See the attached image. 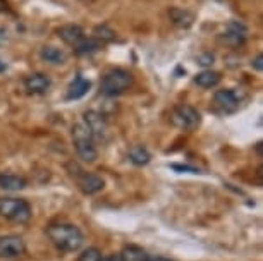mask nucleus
Wrapping results in <instances>:
<instances>
[{
  "label": "nucleus",
  "mask_w": 263,
  "mask_h": 261,
  "mask_svg": "<svg viewBox=\"0 0 263 261\" xmlns=\"http://www.w3.org/2000/svg\"><path fill=\"white\" fill-rule=\"evenodd\" d=\"M48 239L57 249L64 251V253H74L83 246L84 235L79 230V227L72 224H52L47 229Z\"/></svg>",
  "instance_id": "f257e3e1"
},
{
  "label": "nucleus",
  "mask_w": 263,
  "mask_h": 261,
  "mask_svg": "<svg viewBox=\"0 0 263 261\" xmlns=\"http://www.w3.org/2000/svg\"><path fill=\"white\" fill-rule=\"evenodd\" d=\"M135 77L126 69H112L105 72L100 83V91L103 96H119L127 90H131Z\"/></svg>",
  "instance_id": "f03ea898"
},
{
  "label": "nucleus",
  "mask_w": 263,
  "mask_h": 261,
  "mask_svg": "<svg viewBox=\"0 0 263 261\" xmlns=\"http://www.w3.org/2000/svg\"><path fill=\"white\" fill-rule=\"evenodd\" d=\"M72 141L74 148L78 151V156L83 162L93 164L98 158V150L95 146V139H93L91 132L84 124H76L72 127Z\"/></svg>",
  "instance_id": "7ed1b4c3"
},
{
  "label": "nucleus",
  "mask_w": 263,
  "mask_h": 261,
  "mask_svg": "<svg viewBox=\"0 0 263 261\" xmlns=\"http://www.w3.org/2000/svg\"><path fill=\"white\" fill-rule=\"evenodd\" d=\"M31 206L26 199L21 198H0V216L16 222V224H28L31 220Z\"/></svg>",
  "instance_id": "20e7f679"
},
{
  "label": "nucleus",
  "mask_w": 263,
  "mask_h": 261,
  "mask_svg": "<svg viewBox=\"0 0 263 261\" xmlns=\"http://www.w3.org/2000/svg\"><path fill=\"white\" fill-rule=\"evenodd\" d=\"M67 169L71 170L69 174L74 180H76L78 188L83 191L84 194H97L105 188V182L102 177H98L97 174H90V172L83 170L81 167H78L76 164L67 165Z\"/></svg>",
  "instance_id": "39448f33"
},
{
  "label": "nucleus",
  "mask_w": 263,
  "mask_h": 261,
  "mask_svg": "<svg viewBox=\"0 0 263 261\" xmlns=\"http://www.w3.org/2000/svg\"><path fill=\"white\" fill-rule=\"evenodd\" d=\"M171 119L174 126L181 127V129H186V131H195L196 127L201 124L200 112H198L195 107L184 105V103L174 108Z\"/></svg>",
  "instance_id": "423d86ee"
},
{
  "label": "nucleus",
  "mask_w": 263,
  "mask_h": 261,
  "mask_svg": "<svg viewBox=\"0 0 263 261\" xmlns=\"http://www.w3.org/2000/svg\"><path fill=\"white\" fill-rule=\"evenodd\" d=\"M84 119V126L88 127V131L91 132L93 139H100V141H105L107 136H108V126H107V121L100 112H95V110H88L84 112L83 115Z\"/></svg>",
  "instance_id": "0eeeda50"
},
{
  "label": "nucleus",
  "mask_w": 263,
  "mask_h": 261,
  "mask_svg": "<svg viewBox=\"0 0 263 261\" xmlns=\"http://www.w3.org/2000/svg\"><path fill=\"white\" fill-rule=\"evenodd\" d=\"M26 253V244L19 235H2L0 237V258L12 259Z\"/></svg>",
  "instance_id": "6e6552de"
},
{
  "label": "nucleus",
  "mask_w": 263,
  "mask_h": 261,
  "mask_svg": "<svg viewBox=\"0 0 263 261\" xmlns=\"http://www.w3.org/2000/svg\"><path fill=\"white\" fill-rule=\"evenodd\" d=\"M213 102L224 114H232L241 105V95L237 90H220L213 95Z\"/></svg>",
  "instance_id": "1a4fd4ad"
},
{
  "label": "nucleus",
  "mask_w": 263,
  "mask_h": 261,
  "mask_svg": "<svg viewBox=\"0 0 263 261\" xmlns=\"http://www.w3.org/2000/svg\"><path fill=\"white\" fill-rule=\"evenodd\" d=\"M50 86H52V81L47 74L33 72L24 77V88H26V91L31 93V95H45V93L50 90Z\"/></svg>",
  "instance_id": "9d476101"
},
{
  "label": "nucleus",
  "mask_w": 263,
  "mask_h": 261,
  "mask_svg": "<svg viewBox=\"0 0 263 261\" xmlns=\"http://www.w3.org/2000/svg\"><path fill=\"white\" fill-rule=\"evenodd\" d=\"M246 36H248V29H246L245 24L232 21V23L227 24L226 33L222 34V40H224L227 45H231L232 48H237V47L245 45Z\"/></svg>",
  "instance_id": "9b49d317"
},
{
  "label": "nucleus",
  "mask_w": 263,
  "mask_h": 261,
  "mask_svg": "<svg viewBox=\"0 0 263 261\" xmlns=\"http://www.w3.org/2000/svg\"><path fill=\"white\" fill-rule=\"evenodd\" d=\"M57 34L66 45L72 47V48L84 40V31L81 26H78V24H66V26L57 29Z\"/></svg>",
  "instance_id": "f8f14e48"
},
{
  "label": "nucleus",
  "mask_w": 263,
  "mask_h": 261,
  "mask_svg": "<svg viewBox=\"0 0 263 261\" xmlns=\"http://www.w3.org/2000/svg\"><path fill=\"white\" fill-rule=\"evenodd\" d=\"M168 17H171L174 26L182 28V29L191 28L193 23H195V14L186 11V9H179V7H172L171 11H168Z\"/></svg>",
  "instance_id": "ddd939ff"
},
{
  "label": "nucleus",
  "mask_w": 263,
  "mask_h": 261,
  "mask_svg": "<svg viewBox=\"0 0 263 261\" xmlns=\"http://www.w3.org/2000/svg\"><path fill=\"white\" fill-rule=\"evenodd\" d=\"M90 88H91L90 81L84 79L83 76H76L67 88V100H79V98H83L90 91Z\"/></svg>",
  "instance_id": "4468645a"
},
{
  "label": "nucleus",
  "mask_w": 263,
  "mask_h": 261,
  "mask_svg": "<svg viewBox=\"0 0 263 261\" xmlns=\"http://www.w3.org/2000/svg\"><path fill=\"white\" fill-rule=\"evenodd\" d=\"M122 261H150V254L140 246L129 244L122 249V253L119 254Z\"/></svg>",
  "instance_id": "2eb2a0df"
},
{
  "label": "nucleus",
  "mask_w": 263,
  "mask_h": 261,
  "mask_svg": "<svg viewBox=\"0 0 263 261\" xmlns=\"http://www.w3.org/2000/svg\"><path fill=\"white\" fill-rule=\"evenodd\" d=\"M28 186V180L24 177L12 175V174H2L0 175V188L6 191H19Z\"/></svg>",
  "instance_id": "dca6fc26"
},
{
  "label": "nucleus",
  "mask_w": 263,
  "mask_h": 261,
  "mask_svg": "<svg viewBox=\"0 0 263 261\" xmlns=\"http://www.w3.org/2000/svg\"><path fill=\"white\" fill-rule=\"evenodd\" d=\"M220 81H222L220 72H215V71H203L195 77L196 85L200 88H205V90H208V88H215Z\"/></svg>",
  "instance_id": "f3484780"
},
{
  "label": "nucleus",
  "mask_w": 263,
  "mask_h": 261,
  "mask_svg": "<svg viewBox=\"0 0 263 261\" xmlns=\"http://www.w3.org/2000/svg\"><path fill=\"white\" fill-rule=\"evenodd\" d=\"M103 47V43H100L97 40V38H84L81 43H78L76 47H74V53L76 55H91V53L98 52L100 48Z\"/></svg>",
  "instance_id": "a211bd4d"
},
{
  "label": "nucleus",
  "mask_w": 263,
  "mask_h": 261,
  "mask_svg": "<svg viewBox=\"0 0 263 261\" xmlns=\"http://www.w3.org/2000/svg\"><path fill=\"white\" fill-rule=\"evenodd\" d=\"M40 57L43 61L50 62V64H64L66 62V53H64L61 48L55 47H43L42 52H40Z\"/></svg>",
  "instance_id": "6ab92c4d"
},
{
  "label": "nucleus",
  "mask_w": 263,
  "mask_h": 261,
  "mask_svg": "<svg viewBox=\"0 0 263 261\" xmlns=\"http://www.w3.org/2000/svg\"><path fill=\"white\" fill-rule=\"evenodd\" d=\"M129 160L133 162L135 165H146V164H150V160H152V155H150V151L146 150V148H143V146H133L131 150H129Z\"/></svg>",
  "instance_id": "aec40b11"
},
{
  "label": "nucleus",
  "mask_w": 263,
  "mask_h": 261,
  "mask_svg": "<svg viewBox=\"0 0 263 261\" xmlns=\"http://www.w3.org/2000/svg\"><path fill=\"white\" fill-rule=\"evenodd\" d=\"M93 34H95L93 38H97L100 43H112L117 38L116 31H114L112 28H108L107 24H100V26H97Z\"/></svg>",
  "instance_id": "412c9836"
},
{
  "label": "nucleus",
  "mask_w": 263,
  "mask_h": 261,
  "mask_svg": "<svg viewBox=\"0 0 263 261\" xmlns=\"http://www.w3.org/2000/svg\"><path fill=\"white\" fill-rule=\"evenodd\" d=\"M78 261H102V253L98 248H88L79 254Z\"/></svg>",
  "instance_id": "4be33fe9"
},
{
  "label": "nucleus",
  "mask_w": 263,
  "mask_h": 261,
  "mask_svg": "<svg viewBox=\"0 0 263 261\" xmlns=\"http://www.w3.org/2000/svg\"><path fill=\"white\" fill-rule=\"evenodd\" d=\"M213 61H215V57H213L212 53H201V55H198V64L203 66V67L212 66Z\"/></svg>",
  "instance_id": "5701e85b"
},
{
  "label": "nucleus",
  "mask_w": 263,
  "mask_h": 261,
  "mask_svg": "<svg viewBox=\"0 0 263 261\" xmlns=\"http://www.w3.org/2000/svg\"><path fill=\"white\" fill-rule=\"evenodd\" d=\"M174 170H179V172H191V174H200V169H195V167L190 165H179V164H174L172 165Z\"/></svg>",
  "instance_id": "b1692460"
},
{
  "label": "nucleus",
  "mask_w": 263,
  "mask_h": 261,
  "mask_svg": "<svg viewBox=\"0 0 263 261\" xmlns=\"http://www.w3.org/2000/svg\"><path fill=\"white\" fill-rule=\"evenodd\" d=\"M251 66H253V69H255V71L261 72V69H263V55H261V53L255 57V61L251 62Z\"/></svg>",
  "instance_id": "393cba45"
},
{
  "label": "nucleus",
  "mask_w": 263,
  "mask_h": 261,
  "mask_svg": "<svg viewBox=\"0 0 263 261\" xmlns=\"http://www.w3.org/2000/svg\"><path fill=\"white\" fill-rule=\"evenodd\" d=\"M105 261H122V259H121V256H119V254H112V256H108Z\"/></svg>",
  "instance_id": "a878e982"
},
{
  "label": "nucleus",
  "mask_w": 263,
  "mask_h": 261,
  "mask_svg": "<svg viewBox=\"0 0 263 261\" xmlns=\"http://www.w3.org/2000/svg\"><path fill=\"white\" fill-rule=\"evenodd\" d=\"M150 261H172V259L163 258V256H155V258H152V256H150Z\"/></svg>",
  "instance_id": "bb28decb"
},
{
  "label": "nucleus",
  "mask_w": 263,
  "mask_h": 261,
  "mask_svg": "<svg viewBox=\"0 0 263 261\" xmlns=\"http://www.w3.org/2000/svg\"><path fill=\"white\" fill-rule=\"evenodd\" d=\"M4 71H6V64L0 61V72H4Z\"/></svg>",
  "instance_id": "cd10ccee"
}]
</instances>
